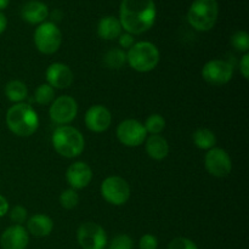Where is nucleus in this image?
<instances>
[{"mask_svg":"<svg viewBox=\"0 0 249 249\" xmlns=\"http://www.w3.org/2000/svg\"><path fill=\"white\" fill-rule=\"evenodd\" d=\"M51 142L56 152L66 158L78 157L85 147L84 136L78 129L70 125L57 126L53 133Z\"/></svg>","mask_w":249,"mask_h":249,"instance_id":"3","label":"nucleus"},{"mask_svg":"<svg viewBox=\"0 0 249 249\" xmlns=\"http://www.w3.org/2000/svg\"><path fill=\"white\" fill-rule=\"evenodd\" d=\"M157 9L153 0H122L119 22L122 28L131 36L150 31L155 24Z\"/></svg>","mask_w":249,"mask_h":249,"instance_id":"1","label":"nucleus"},{"mask_svg":"<svg viewBox=\"0 0 249 249\" xmlns=\"http://www.w3.org/2000/svg\"><path fill=\"white\" fill-rule=\"evenodd\" d=\"M126 62L136 72H150L160 62V50L150 41H139L126 53Z\"/></svg>","mask_w":249,"mask_h":249,"instance_id":"5","label":"nucleus"},{"mask_svg":"<svg viewBox=\"0 0 249 249\" xmlns=\"http://www.w3.org/2000/svg\"><path fill=\"white\" fill-rule=\"evenodd\" d=\"M77 240L83 249H105L107 235L101 225L96 223L82 224L77 231Z\"/></svg>","mask_w":249,"mask_h":249,"instance_id":"8","label":"nucleus"},{"mask_svg":"<svg viewBox=\"0 0 249 249\" xmlns=\"http://www.w3.org/2000/svg\"><path fill=\"white\" fill-rule=\"evenodd\" d=\"M60 203L65 209H73L79 203V196L75 192V190L67 189L62 191L60 196Z\"/></svg>","mask_w":249,"mask_h":249,"instance_id":"27","label":"nucleus"},{"mask_svg":"<svg viewBox=\"0 0 249 249\" xmlns=\"http://www.w3.org/2000/svg\"><path fill=\"white\" fill-rule=\"evenodd\" d=\"M104 63L109 70H121L126 63V53L123 49H111L105 53Z\"/></svg>","mask_w":249,"mask_h":249,"instance_id":"23","label":"nucleus"},{"mask_svg":"<svg viewBox=\"0 0 249 249\" xmlns=\"http://www.w3.org/2000/svg\"><path fill=\"white\" fill-rule=\"evenodd\" d=\"M49 114L53 123L58 125H67L74 121L78 114V104L72 96L62 95L55 99L51 104Z\"/></svg>","mask_w":249,"mask_h":249,"instance_id":"10","label":"nucleus"},{"mask_svg":"<svg viewBox=\"0 0 249 249\" xmlns=\"http://www.w3.org/2000/svg\"><path fill=\"white\" fill-rule=\"evenodd\" d=\"M219 16V5L216 0H195L187 11V22L196 31H211Z\"/></svg>","mask_w":249,"mask_h":249,"instance_id":"4","label":"nucleus"},{"mask_svg":"<svg viewBox=\"0 0 249 249\" xmlns=\"http://www.w3.org/2000/svg\"><path fill=\"white\" fill-rule=\"evenodd\" d=\"M109 249H134V241L125 233L117 235L109 243Z\"/></svg>","mask_w":249,"mask_h":249,"instance_id":"28","label":"nucleus"},{"mask_svg":"<svg viewBox=\"0 0 249 249\" xmlns=\"http://www.w3.org/2000/svg\"><path fill=\"white\" fill-rule=\"evenodd\" d=\"M55 99V89L46 83L36 88L34 92V101L39 105H48Z\"/></svg>","mask_w":249,"mask_h":249,"instance_id":"25","label":"nucleus"},{"mask_svg":"<svg viewBox=\"0 0 249 249\" xmlns=\"http://www.w3.org/2000/svg\"><path fill=\"white\" fill-rule=\"evenodd\" d=\"M117 138L126 147H138L147 138V131L141 122L125 119L117 126Z\"/></svg>","mask_w":249,"mask_h":249,"instance_id":"9","label":"nucleus"},{"mask_svg":"<svg viewBox=\"0 0 249 249\" xmlns=\"http://www.w3.org/2000/svg\"><path fill=\"white\" fill-rule=\"evenodd\" d=\"M207 172L215 178H226L232 170V160L223 148L213 147L208 150L204 157Z\"/></svg>","mask_w":249,"mask_h":249,"instance_id":"12","label":"nucleus"},{"mask_svg":"<svg viewBox=\"0 0 249 249\" xmlns=\"http://www.w3.org/2000/svg\"><path fill=\"white\" fill-rule=\"evenodd\" d=\"M45 77L48 84L53 89H66L71 87L74 79L72 70L67 65L61 62L51 63L46 70Z\"/></svg>","mask_w":249,"mask_h":249,"instance_id":"14","label":"nucleus"},{"mask_svg":"<svg viewBox=\"0 0 249 249\" xmlns=\"http://www.w3.org/2000/svg\"><path fill=\"white\" fill-rule=\"evenodd\" d=\"M6 125L15 135L27 138L38 130L39 117L33 107L24 102L15 104L7 109Z\"/></svg>","mask_w":249,"mask_h":249,"instance_id":"2","label":"nucleus"},{"mask_svg":"<svg viewBox=\"0 0 249 249\" xmlns=\"http://www.w3.org/2000/svg\"><path fill=\"white\" fill-rule=\"evenodd\" d=\"M202 77L208 84L221 87L232 79L233 67L228 61L211 60L202 68Z\"/></svg>","mask_w":249,"mask_h":249,"instance_id":"11","label":"nucleus"},{"mask_svg":"<svg viewBox=\"0 0 249 249\" xmlns=\"http://www.w3.org/2000/svg\"><path fill=\"white\" fill-rule=\"evenodd\" d=\"M27 216H28V212L22 206L14 207L10 212V219L12 223H15V225H22L27 220Z\"/></svg>","mask_w":249,"mask_h":249,"instance_id":"29","label":"nucleus"},{"mask_svg":"<svg viewBox=\"0 0 249 249\" xmlns=\"http://www.w3.org/2000/svg\"><path fill=\"white\" fill-rule=\"evenodd\" d=\"M28 232L36 237H45L53 232V221L45 214H36L27 221Z\"/></svg>","mask_w":249,"mask_h":249,"instance_id":"18","label":"nucleus"},{"mask_svg":"<svg viewBox=\"0 0 249 249\" xmlns=\"http://www.w3.org/2000/svg\"><path fill=\"white\" fill-rule=\"evenodd\" d=\"M192 140L199 150H211L216 145V136L212 130L206 128H199L192 135Z\"/></svg>","mask_w":249,"mask_h":249,"instance_id":"22","label":"nucleus"},{"mask_svg":"<svg viewBox=\"0 0 249 249\" xmlns=\"http://www.w3.org/2000/svg\"><path fill=\"white\" fill-rule=\"evenodd\" d=\"M5 95L9 101L19 104L28 97V89H27V85L21 80H11L5 85Z\"/></svg>","mask_w":249,"mask_h":249,"instance_id":"21","label":"nucleus"},{"mask_svg":"<svg viewBox=\"0 0 249 249\" xmlns=\"http://www.w3.org/2000/svg\"><path fill=\"white\" fill-rule=\"evenodd\" d=\"M10 0H0V10H4L9 6Z\"/></svg>","mask_w":249,"mask_h":249,"instance_id":"37","label":"nucleus"},{"mask_svg":"<svg viewBox=\"0 0 249 249\" xmlns=\"http://www.w3.org/2000/svg\"><path fill=\"white\" fill-rule=\"evenodd\" d=\"M112 123V114L107 107L94 105L85 113V125L90 131L104 133Z\"/></svg>","mask_w":249,"mask_h":249,"instance_id":"13","label":"nucleus"},{"mask_svg":"<svg viewBox=\"0 0 249 249\" xmlns=\"http://www.w3.org/2000/svg\"><path fill=\"white\" fill-rule=\"evenodd\" d=\"M143 126H145L147 134L150 133L151 135H160V134L165 129V119L163 118V116H160V114H151V116L146 119Z\"/></svg>","mask_w":249,"mask_h":249,"instance_id":"24","label":"nucleus"},{"mask_svg":"<svg viewBox=\"0 0 249 249\" xmlns=\"http://www.w3.org/2000/svg\"><path fill=\"white\" fill-rule=\"evenodd\" d=\"M146 152L152 160H162L169 155V143L162 135H150L146 139Z\"/></svg>","mask_w":249,"mask_h":249,"instance_id":"20","label":"nucleus"},{"mask_svg":"<svg viewBox=\"0 0 249 249\" xmlns=\"http://www.w3.org/2000/svg\"><path fill=\"white\" fill-rule=\"evenodd\" d=\"M51 17H53V19L60 21L61 17H62V14H61V11H58V10H55V11H53V14H51Z\"/></svg>","mask_w":249,"mask_h":249,"instance_id":"36","label":"nucleus"},{"mask_svg":"<svg viewBox=\"0 0 249 249\" xmlns=\"http://www.w3.org/2000/svg\"><path fill=\"white\" fill-rule=\"evenodd\" d=\"M6 27H7L6 16H5L4 14H1V12H0V34L4 33L5 29H6Z\"/></svg>","mask_w":249,"mask_h":249,"instance_id":"35","label":"nucleus"},{"mask_svg":"<svg viewBox=\"0 0 249 249\" xmlns=\"http://www.w3.org/2000/svg\"><path fill=\"white\" fill-rule=\"evenodd\" d=\"M232 46L240 53H247L249 51V36L247 32L238 31L231 38Z\"/></svg>","mask_w":249,"mask_h":249,"instance_id":"26","label":"nucleus"},{"mask_svg":"<svg viewBox=\"0 0 249 249\" xmlns=\"http://www.w3.org/2000/svg\"><path fill=\"white\" fill-rule=\"evenodd\" d=\"M122 24L114 16L102 17L97 24V34L104 40H114L122 34Z\"/></svg>","mask_w":249,"mask_h":249,"instance_id":"19","label":"nucleus"},{"mask_svg":"<svg viewBox=\"0 0 249 249\" xmlns=\"http://www.w3.org/2000/svg\"><path fill=\"white\" fill-rule=\"evenodd\" d=\"M240 71L242 73L243 78L248 79L249 78V53H245L242 60L240 61Z\"/></svg>","mask_w":249,"mask_h":249,"instance_id":"33","label":"nucleus"},{"mask_svg":"<svg viewBox=\"0 0 249 249\" xmlns=\"http://www.w3.org/2000/svg\"><path fill=\"white\" fill-rule=\"evenodd\" d=\"M66 179L73 190H82L91 181L92 170L87 163L74 162L68 167Z\"/></svg>","mask_w":249,"mask_h":249,"instance_id":"15","label":"nucleus"},{"mask_svg":"<svg viewBox=\"0 0 249 249\" xmlns=\"http://www.w3.org/2000/svg\"><path fill=\"white\" fill-rule=\"evenodd\" d=\"M119 45L122 46V49H130L131 46L135 44V39H134V36L129 33H122L121 36H118Z\"/></svg>","mask_w":249,"mask_h":249,"instance_id":"32","label":"nucleus"},{"mask_svg":"<svg viewBox=\"0 0 249 249\" xmlns=\"http://www.w3.org/2000/svg\"><path fill=\"white\" fill-rule=\"evenodd\" d=\"M131 190L126 180L121 177H109L101 184V195L112 206H123L130 198Z\"/></svg>","mask_w":249,"mask_h":249,"instance_id":"7","label":"nucleus"},{"mask_svg":"<svg viewBox=\"0 0 249 249\" xmlns=\"http://www.w3.org/2000/svg\"><path fill=\"white\" fill-rule=\"evenodd\" d=\"M21 16L29 24H41L49 16V9L44 2L31 0L22 6Z\"/></svg>","mask_w":249,"mask_h":249,"instance_id":"17","label":"nucleus"},{"mask_svg":"<svg viewBox=\"0 0 249 249\" xmlns=\"http://www.w3.org/2000/svg\"><path fill=\"white\" fill-rule=\"evenodd\" d=\"M34 44L41 53H55L62 44V33L53 22H43L34 32Z\"/></svg>","mask_w":249,"mask_h":249,"instance_id":"6","label":"nucleus"},{"mask_svg":"<svg viewBox=\"0 0 249 249\" xmlns=\"http://www.w3.org/2000/svg\"><path fill=\"white\" fill-rule=\"evenodd\" d=\"M168 249H198L196 243L186 237H177L168 245Z\"/></svg>","mask_w":249,"mask_h":249,"instance_id":"30","label":"nucleus"},{"mask_svg":"<svg viewBox=\"0 0 249 249\" xmlns=\"http://www.w3.org/2000/svg\"><path fill=\"white\" fill-rule=\"evenodd\" d=\"M7 212H9V202L4 196L0 195V218L6 215Z\"/></svg>","mask_w":249,"mask_h":249,"instance_id":"34","label":"nucleus"},{"mask_svg":"<svg viewBox=\"0 0 249 249\" xmlns=\"http://www.w3.org/2000/svg\"><path fill=\"white\" fill-rule=\"evenodd\" d=\"M28 242V231L22 225L10 226L0 237V245L2 249H26Z\"/></svg>","mask_w":249,"mask_h":249,"instance_id":"16","label":"nucleus"},{"mask_svg":"<svg viewBox=\"0 0 249 249\" xmlns=\"http://www.w3.org/2000/svg\"><path fill=\"white\" fill-rule=\"evenodd\" d=\"M139 247L140 249H157L158 247V240L156 236L151 235V233H146L139 241Z\"/></svg>","mask_w":249,"mask_h":249,"instance_id":"31","label":"nucleus"}]
</instances>
